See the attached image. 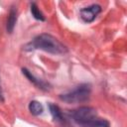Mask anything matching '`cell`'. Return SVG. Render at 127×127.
<instances>
[{
  "label": "cell",
  "mask_w": 127,
  "mask_h": 127,
  "mask_svg": "<svg viewBox=\"0 0 127 127\" xmlns=\"http://www.w3.org/2000/svg\"><path fill=\"white\" fill-rule=\"evenodd\" d=\"M91 92V84L84 82L77 85L74 89L60 94V99L66 102V103H77V102H84L89 99Z\"/></svg>",
  "instance_id": "3"
},
{
  "label": "cell",
  "mask_w": 127,
  "mask_h": 127,
  "mask_svg": "<svg viewBox=\"0 0 127 127\" xmlns=\"http://www.w3.org/2000/svg\"><path fill=\"white\" fill-rule=\"evenodd\" d=\"M30 11H31L32 16H33L36 20H38V21H42V22L46 20L45 15L43 14V12L40 10V8L38 7V5H37L35 2L30 3Z\"/></svg>",
  "instance_id": "9"
},
{
  "label": "cell",
  "mask_w": 127,
  "mask_h": 127,
  "mask_svg": "<svg viewBox=\"0 0 127 127\" xmlns=\"http://www.w3.org/2000/svg\"><path fill=\"white\" fill-rule=\"evenodd\" d=\"M28 109L30 111V113L34 116H39L43 113L44 111V106L41 102L37 101V100H32L29 102L28 104Z\"/></svg>",
  "instance_id": "8"
},
{
  "label": "cell",
  "mask_w": 127,
  "mask_h": 127,
  "mask_svg": "<svg viewBox=\"0 0 127 127\" xmlns=\"http://www.w3.org/2000/svg\"><path fill=\"white\" fill-rule=\"evenodd\" d=\"M101 11H102L101 6L99 4L93 3L88 6L82 7L79 10V15L81 20L84 23H92L97 18V16L101 13Z\"/></svg>",
  "instance_id": "4"
},
{
  "label": "cell",
  "mask_w": 127,
  "mask_h": 127,
  "mask_svg": "<svg viewBox=\"0 0 127 127\" xmlns=\"http://www.w3.org/2000/svg\"><path fill=\"white\" fill-rule=\"evenodd\" d=\"M72 120L80 127H110L108 120L100 118L91 106H80L69 112Z\"/></svg>",
  "instance_id": "2"
},
{
  "label": "cell",
  "mask_w": 127,
  "mask_h": 127,
  "mask_svg": "<svg viewBox=\"0 0 127 127\" xmlns=\"http://www.w3.org/2000/svg\"><path fill=\"white\" fill-rule=\"evenodd\" d=\"M18 19V10L16 6H11L9 13H8V17H7V21H6V31L8 34H12L14 31V28L16 26V22Z\"/></svg>",
  "instance_id": "6"
},
{
  "label": "cell",
  "mask_w": 127,
  "mask_h": 127,
  "mask_svg": "<svg viewBox=\"0 0 127 127\" xmlns=\"http://www.w3.org/2000/svg\"><path fill=\"white\" fill-rule=\"evenodd\" d=\"M0 101H4V94H3V90H2V86H1V82H0Z\"/></svg>",
  "instance_id": "10"
},
{
  "label": "cell",
  "mask_w": 127,
  "mask_h": 127,
  "mask_svg": "<svg viewBox=\"0 0 127 127\" xmlns=\"http://www.w3.org/2000/svg\"><path fill=\"white\" fill-rule=\"evenodd\" d=\"M49 110H50V113H51L53 119H54L56 122H59V123H64V122H65L64 117V115H63V112H62L61 108H60L57 104L49 103Z\"/></svg>",
  "instance_id": "7"
},
{
  "label": "cell",
  "mask_w": 127,
  "mask_h": 127,
  "mask_svg": "<svg viewBox=\"0 0 127 127\" xmlns=\"http://www.w3.org/2000/svg\"><path fill=\"white\" fill-rule=\"evenodd\" d=\"M23 50L31 52L35 50H41L52 55H64L68 52L67 48L61 43L54 36L44 33L35 37L32 41L23 46Z\"/></svg>",
  "instance_id": "1"
},
{
  "label": "cell",
  "mask_w": 127,
  "mask_h": 127,
  "mask_svg": "<svg viewBox=\"0 0 127 127\" xmlns=\"http://www.w3.org/2000/svg\"><path fill=\"white\" fill-rule=\"evenodd\" d=\"M22 72H23V74L27 77V79H28L30 82H32L35 86H37L38 88H40V89H42V90H44V91H48V90L51 89V84H50L49 82H47V81H45V80H43V79H41V78L36 77L28 68L23 67V68H22Z\"/></svg>",
  "instance_id": "5"
}]
</instances>
